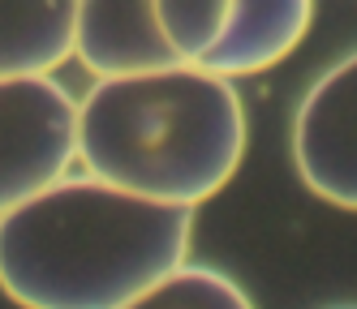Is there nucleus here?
I'll return each instance as SVG.
<instances>
[{
	"instance_id": "nucleus-8",
	"label": "nucleus",
	"mask_w": 357,
	"mask_h": 309,
	"mask_svg": "<svg viewBox=\"0 0 357 309\" xmlns=\"http://www.w3.org/2000/svg\"><path fill=\"white\" fill-rule=\"evenodd\" d=\"M233 9L237 0H155L160 35L172 47L176 65L211 69L215 52L233 31Z\"/></svg>"
},
{
	"instance_id": "nucleus-7",
	"label": "nucleus",
	"mask_w": 357,
	"mask_h": 309,
	"mask_svg": "<svg viewBox=\"0 0 357 309\" xmlns=\"http://www.w3.org/2000/svg\"><path fill=\"white\" fill-rule=\"evenodd\" d=\"M78 43V0H0V77H52Z\"/></svg>"
},
{
	"instance_id": "nucleus-1",
	"label": "nucleus",
	"mask_w": 357,
	"mask_h": 309,
	"mask_svg": "<svg viewBox=\"0 0 357 309\" xmlns=\"http://www.w3.org/2000/svg\"><path fill=\"white\" fill-rule=\"evenodd\" d=\"M194 211L65 176L0 215V292L22 309H125L185 267Z\"/></svg>"
},
{
	"instance_id": "nucleus-10",
	"label": "nucleus",
	"mask_w": 357,
	"mask_h": 309,
	"mask_svg": "<svg viewBox=\"0 0 357 309\" xmlns=\"http://www.w3.org/2000/svg\"><path fill=\"white\" fill-rule=\"evenodd\" d=\"M344 309H357V305H344Z\"/></svg>"
},
{
	"instance_id": "nucleus-2",
	"label": "nucleus",
	"mask_w": 357,
	"mask_h": 309,
	"mask_svg": "<svg viewBox=\"0 0 357 309\" xmlns=\"http://www.w3.org/2000/svg\"><path fill=\"white\" fill-rule=\"evenodd\" d=\"M245 154L237 82L194 65L95 77L78 99V159L86 176L164 206L215 198Z\"/></svg>"
},
{
	"instance_id": "nucleus-3",
	"label": "nucleus",
	"mask_w": 357,
	"mask_h": 309,
	"mask_svg": "<svg viewBox=\"0 0 357 309\" xmlns=\"http://www.w3.org/2000/svg\"><path fill=\"white\" fill-rule=\"evenodd\" d=\"M78 99L56 77H0V215L69 176Z\"/></svg>"
},
{
	"instance_id": "nucleus-4",
	"label": "nucleus",
	"mask_w": 357,
	"mask_h": 309,
	"mask_svg": "<svg viewBox=\"0 0 357 309\" xmlns=\"http://www.w3.org/2000/svg\"><path fill=\"white\" fill-rule=\"evenodd\" d=\"M293 164L314 198L357 211V52L319 73L297 103Z\"/></svg>"
},
{
	"instance_id": "nucleus-5",
	"label": "nucleus",
	"mask_w": 357,
	"mask_h": 309,
	"mask_svg": "<svg viewBox=\"0 0 357 309\" xmlns=\"http://www.w3.org/2000/svg\"><path fill=\"white\" fill-rule=\"evenodd\" d=\"M78 56L95 77H125L176 65L160 35L155 0H78Z\"/></svg>"
},
{
	"instance_id": "nucleus-9",
	"label": "nucleus",
	"mask_w": 357,
	"mask_h": 309,
	"mask_svg": "<svg viewBox=\"0 0 357 309\" xmlns=\"http://www.w3.org/2000/svg\"><path fill=\"white\" fill-rule=\"evenodd\" d=\"M125 309H254L250 292L215 267H176Z\"/></svg>"
},
{
	"instance_id": "nucleus-6",
	"label": "nucleus",
	"mask_w": 357,
	"mask_h": 309,
	"mask_svg": "<svg viewBox=\"0 0 357 309\" xmlns=\"http://www.w3.org/2000/svg\"><path fill=\"white\" fill-rule=\"evenodd\" d=\"M314 22V0H237L233 9V31L207 73H220L228 82L254 77L271 65H280L297 52Z\"/></svg>"
}]
</instances>
